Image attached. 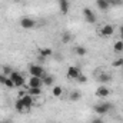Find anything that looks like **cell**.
<instances>
[{"label":"cell","mask_w":123,"mask_h":123,"mask_svg":"<svg viewBox=\"0 0 123 123\" xmlns=\"http://www.w3.org/2000/svg\"><path fill=\"white\" fill-rule=\"evenodd\" d=\"M9 77L13 80L14 87H22V86H25V83H26V80H25V77H23V74H22L20 72L13 70V72H12V74H10Z\"/></svg>","instance_id":"obj_1"},{"label":"cell","mask_w":123,"mask_h":123,"mask_svg":"<svg viewBox=\"0 0 123 123\" xmlns=\"http://www.w3.org/2000/svg\"><path fill=\"white\" fill-rule=\"evenodd\" d=\"M29 73H30V76L42 77V79L46 76V72H44V69H43L42 66H39V64H31L30 67H29Z\"/></svg>","instance_id":"obj_2"},{"label":"cell","mask_w":123,"mask_h":123,"mask_svg":"<svg viewBox=\"0 0 123 123\" xmlns=\"http://www.w3.org/2000/svg\"><path fill=\"white\" fill-rule=\"evenodd\" d=\"M20 26L25 29V30H31V29H36L37 26V22L31 17H23L20 20Z\"/></svg>","instance_id":"obj_3"},{"label":"cell","mask_w":123,"mask_h":123,"mask_svg":"<svg viewBox=\"0 0 123 123\" xmlns=\"http://www.w3.org/2000/svg\"><path fill=\"white\" fill-rule=\"evenodd\" d=\"M99 36L100 37H110V36H113V33H115V27L112 26V25H105V26H102V27H99Z\"/></svg>","instance_id":"obj_4"},{"label":"cell","mask_w":123,"mask_h":123,"mask_svg":"<svg viewBox=\"0 0 123 123\" xmlns=\"http://www.w3.org/2000/svg\"><path fill=\"white\" fill-rule=\"evenodd\" d=\"M83 16H85V20H86L87 23H90V25H94V23L97 22L96 14L93 13V10L89 9V7H85V9H83Z\"/></svg>","instance_id":"obj_5"},{"label":"cell","mask_w":123,"mask_h":123,"mask_svg":"<svg viewBox=\"0 0 123 123\" xmlns=\"http://www.w3.org/2000/svg\"><path fill=\"white\" fill-rule=\"evenodd\" d=\"M82 74V70L77 66H69L67 67V77L72 80H77V77Z\"/></svg>","instance_id":"obj_6"},{"label":"cell","mask_w":123,"mask_h":123,"mask_svg":"<svg viewBox=\"0 0 123 123\" xmlns=\"http://www.w3.org/2000/svg\"><path fill=\"white\" fill-rule=\"evenodd\" d=\"M110 107H112L110 103H100V105H96L93 109H94V112H96L97 115H106V113L110 110Z\"/></svg>","instance_id":"obj_7"},{"label":"cell","mask_w":123,"mask_h":123,"mask_svg":"<svg viewBox=\"0 0 123 123\" xmlns=\"http://www.w3.org/2000/svg\"><path fill=\"white\" fill-rule=\"evenodd\" d=\"M42 86H44L43 85V79L42 77H36V76H30V79H29V82L26 85V87H42Z\"/></svg>","instance_id":"obj_8"},{"label":"cell","mask_w":123,"mask_h":123,"mask_svg":"<svg viewBox=\"0 0 123 123\" xmlns=\"http://www.w3.org/2000/svg\"><path fill=\"white\" fill-rule=\"evenodd\" d=\"M96 6H97L99 10L106 12L112 7V0H96Z\"/></svg>","instance_id":"obj_9"},{"label":"cell","mask_w":123,"mask_h":123,"mask_svg":"<svg viewBox=\"0 0 123 123\" xmlns=\"http://www.w3.org/2000/svg\"><path fill=\"white\" fill-rule=\"evenodd\" d=\"M20 99H22V102H23L25 107H26L27 110H30V107L33 106V96H30L29 93L26 92L23 96H22V97H20Z\"/></svg>","instance_id":"obj_10"},{"label":"cell","mask_w":123,"mask_h":123,"mask_svg":"<svg viewBox=\"0 0 123 123\" xmlns=\"http://www.w3.org/2000/svg\"><path fill=\"white\" fill-rule=\"evenodd\" d=\"M94 94L97 96V97H107L109 94H110V89L109 87H106V86H99L97 89H96V92H94Z\"/></svg>","instance_id":"obj_11"},{"label":"cell","mask_w":123,"mask_h":123,"mask_svg":"<svg viewBox=\"0 0 123 123\" xmlns=\"http://www.w3.org/2000/svg\"><path fill=\"white\" fill-rule=\"evenodd\" d=\"M53 55V50L50 49V47H42V49H39V56H42V57H50Z\"/></svg>","instance_id":"obj_12"},{"label":"cell","mask_w":123,"mask_h":123,"mask_svg":"<svg viewBox=\"0 0 123 123\" xmlns=\"http://www.w3.org/2000/svg\"><path fill=\"white\" fill-rule=\"evenodd\" d=\"M59 1V7H60L62 14H67L69 12V0H57Z\"/></svg>","instance_id":"obj_13"},{"label":"cell","mask_w":123,"mask_h":123,"mask_svg":"<svg viewBox=\"0 0 123 123\" xmlns=\"http://www.w3.org/2000/svg\"><path fill=\"white\" fill-rule=\"evenodd\" d=\"M14 107H16V110H17L19 113H25V112H29V110L25 107V105H23V102H22V99H20V97L16 100V103H14Z\"/></svg>","instance_id":"obj_14"},{"label":"cell","mask_w":123,"mask_h":123,"mask_svg":"<svg viewBox=\"0 0 123 123\" xmlns=\"http://www.w3.org/2000/svg\"><path fill=\"white\" fill-rule=\"evenodd\" d=\"M97 80H99L100 83H107V82L112 80V76H110L109 73H99V74H97Z\"/></svg>","instance_id":"obj_15"},{"label":"cell","mask_w":123,"mask_h":123,"mask_svg":"<svg viewBox=\"0 0 123 123\" xmlns=\"http://www.w3.org/2000/svg\"><path fill=\"white\" fill-rule=\"evenodd\" d=\"M26 92L29 93L30 96H40L42 94V87H26Z\"/></svg>","instance_id":"obj_16"},{"label":"cell","mask_w":123,"mask_h":123,"mask_svg":"<svg viewBox=\"0 0 123 123\" xmlns=\"http://www.w3.org/2000/svg\"><path fill=\"white\" fill-rule=\"evenodd\" d=\"M73 52H74L77 56H86V53H87V50H86L85 46H76V47L73 49Z\"/></svg>","instance_id":"obj_17"},{"label":"cell","mask_w":123,"mask_h":123,"mask_svg":"<svg viewBox=\"0 0 123 123\" xmlns=\"http://www.w3.org/2000/svg\"><path fill=\"white\" fill-rule=\"evenodd\" d=\"M53 83H55V77H53L52 74H50V76L46 74V76L43 77V85H44V86H50V85H53Z\"/></svg>","instance_id":"obj_18"},{"label":"cell","mask_w":123,"mask_h":123,"mask_svg":"<svg viewBox=\"0 0 123 123\" xmlns=\"http://www.w3.org/2000/svg\"><path fill=\"white\" fill-rule=\"evenodd\" d=\"M113 50H115L116 53H122L123 52V42L122 40L115 42V44H113Z\"/></svg>","instance_id":"obj_19"},{"label":"cell","mask_w":123,"mask_h":123,"mask_svg":"<svg viewBox=\"0 0 123 123\" xmlns=\"http://www.w3.org/2000/svg\"><path fill=\"white\" fill-rule=\"evenodd\" d=\"M72 39H73V34H72V33H69V31L62 33V42H63V43H69Z\"/></svg>","instance_id":"obj_20"},{"label":"cell","mask_w":123,"mask_h":123,"mask_svg":"<svg viewBox=\"0 0 123 123\" xmlns=\"http://www.w3.org/2000/svg\"><path fill=\"white\" fill-rule=\"evenodd\" d=\"M52 94H53L55 97H60L62 94H63V89H62L60 86H53V89H52Z\"/></svg>","instance_id":"obj_21"},{"label":"cell","mask_w":123,"mask_h":123,"mask_svg":"<svg viewBox=\"0 0 123 123\" xmlns=\"http://www.w3.org/2000/svg\"><path fill=\"white\" fill-rule=\"evenodd\" d=\"M82 97V93L79 92V90H73V92L70 93V100L72 102H76V100H79Z\"/></svg>","instance_id":"obj_22"},{"label":"cell","mask_w":123,"mask_h":123,"mask_svg":"<svg viewBox=\"0 0 123 123\" xmlns=\"http://www.w3.org/2000/svg\"><path fill=\"white\" fill-rule=\"evenodd\" d=\"M1 72H3V74H4V76H10V74H12V72H13V69H12L10 66H3Z\"/></svg>","instance_id":"obj_23"},{"label":"cell","mask_w":123,"mask_h":123,"mask_svg":"<svg viewBox=\"0 0 123 123\" xmlns=\"http://www.w3.org/2000/svg\"><path fill=\"white\" fill-rule=\"evenodd\" d=\"M112 66H113V67H122V66H123V57L116 59V60L112 63Z\"/></svg>","instance_id":"obj_24"},{"label":"cell","mask_w":123,"mask_h":123,"mask_svg":"<svg viewBox=\"0 0 123 123\" xmlns=\"http://www.w3.org/2000/svg\"><path fill=\"white\" fill-rule=\"evenodd\" d=\"M77 82H79V83H86V82H87V77H86V76L82 73V74L77 77Z\"/></svg>","instance_id":"obj_25"},{"label":"cell","mask_w":123,"mask_h":123,"mask_svg":"<svg viewBox=\"0 0 123 123\" xmlns=\"http://www.w3.org/2000/svg\"><path fill=\"white\" fill-rule=\"evenodd\" d=\"M123 0H112V6H122Z\"/></svg>","instance_id":"obj_26"},{"label":"cell","mask_w":123,"mask_h":123,"mask_svg":"<svg viewBox=\"0 0 123 123\" xmlns=\"http://www.w3.org/2000/svg\"><path fill=\"white\" fill-rule=\"evenodd\" d=\"M92 123H103V122H102V119H94Z\"/></svg>","instance_id":"obj_27"},{"label":"cell","mask_w":123,"mask_h":123,"mask_svg":"<svg viewBox=\"0 0 123 123\" xmlns=\"http://www.w3.org/2000/svg\"><path fill=\"white\" fill-rule=\"evenodd\" d=\"M1 123H13V122H12L10 119H4V120H3V122H1Z\"/></svg>","instance_id":"obj_28"},{"label":"cell","mask_w":123,"mask_h":123,"mask_svg":"<svg viewBox=\"0 0 123 123\" xmlns=\"http://www.w3.org/2000/svg\"><path fill=\"white\" fill-rule=\"evenodd\" d=\"M120 36H122V42H123V26H120Z\"/></svg>","instance_id":"obj_29"},{"label":"cell","mask_w":123,"mask_h":123,"mask_svg":"<svg viewBox=\"0 0 123 123\" xmlns=\"http://www.w3.org/2000/svg\"><path fill=\"white\" fill-rule=\"evenodd\" d=\"M0 123H1V122H0Z\"/></svg>","instance_id":"obj_30"}]
</instances>
